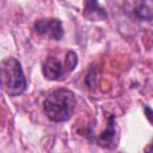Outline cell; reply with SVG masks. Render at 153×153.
<instances>
[{
    "label": "cell",
    "instance_id": "6da1fadb",
    "mask_svg": "<svg viewBox=\"0 0 153 153\" xmlns=\"http://www.w3.org/2000/svg\"><path fill=\"white\" fill-rule=\"evenodd\" d=\"M75 96L67 88H59L53 91L44 100L43 109L49 120L53 122L68 121L75 109Z\"/></svg>",
    "mask_w": 153,
    "mask_h": 153
},
{
    "label": "cell",
    "instance_id": "7a4b0ae2",
    "mask_svg": "<svg viewBox=\"0 0 153 153\" xmlns=\"http://www.w3.org/2000/svg\"><path fill=\"white\" fill-rule=\"evenodd\" d=\"M0 86L12 97L20 96L26 88V79L19 61L7 57L0 63Z\"/></svg>",
    "mask_w": 153,
    "mask_h": 153
},
{
    "label": "cell",
    "instance_id": "3957f363",
    "mask_svg": "<svg viewBox=\"0 0 153 153\" xmlns=\"http://www.w3.org/2000/svg\"><path fill=\"white\" fill-rule=\"evenodd\" d=\"M33 29L39 36H45L50 39L60 41L63 37L62 23L56 18H43L35 22Z\"/></svg>",
    "mask_w": 153,
    "mask_h": 153
},
{
    "label": "cell",
    "instance_id": "277c9868",
    "mask_svg": "<svg viewBox=\"0 0 153 153\" xmlns=\"http://www.w3.org/2000/svg\"><path fill=\"white\" fill-rule=\"evenodd\" d=\"M42 72L48 80H57L65 74V68L56 57L49 56L42 65Z\"/></svg>",
    "mask_w": 153,
    "mask_h": 153
},
{
    "label": "cell",
    "instance_id": "5b68a950",
    "mask_svg": "<svg viewBox=\"0 0 153 153\" xmlns=\"http://www.w3.org/2000/svg\"><path fill=\"white\" fill-rule=\"evenodd\" d=\"M105 10L98 4L97 0L84 1V17L88 20H103L106 18Z\"/></svg>",
    "mask_w": 153,
    "mask_h": 153
},
{
    "label": "cell",
    "instance_id": "8992f818",
    "mask_svg": "<svg viewBox=\"0 0 153 153\" xmlns=\"http://www.w3.org/2000/svg\"><path fill=\"white\" fill-rule=\"evenodd\" d=\"M114 116H110V121L108 124V129L100 134L99 136V143L104 147H114L116 143L115 141V123H114Z\"/></svg>",
    "mask_w": 153,
    "mask_h": 153
},
{
    "label": "cell",
    "instance_id": "52a82bcc",
    "mask_svg": "<svg viewBox=\"0 0 153 153\" xmlns=\"http://www.w3.org/2000/svg\"><path fill=\"white\" fill-rule=\"evenodd\" d=\"M78 65V56L74 51L69 50L66 55V61H65V66H66V71L67 72H72Z\"/></svg>",
    "mask_w": 153,
    "mask_h": 153
},
{
    "label": "cell",
    "instance_id": "ba28073f",
    "mask_svg": "<svg viewBox=\"0 0 153 153\" xmlns=\"http://www.w3.org/2000/svg\"><path fill=\"white\" fill-rule=\"evenodd\" d=\"M145 110L147 111V115H146V116H147V118H148V121L151 122V112H152V111H151V109H149L148 106H146V108H145Z\"/></svg>",
    "mask_w": 153,
    "mask_h": 153
}]
</instances>
